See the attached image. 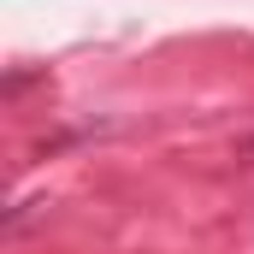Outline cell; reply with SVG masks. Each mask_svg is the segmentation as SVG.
I'll use <instances>...</instances> for the list:
<instances>
[{"label":"cell","instance_id":"1","mask_svg":"<svg viewBox=\"0 0 254 254\" xmlns=\"http://www.w3.org/2000/svg\"><path fill=\"white\" fill-rule=\"evenodd\" d=\"M243 154H249V160H254V136H249V148H243Z\"/></svg>","mask_w":254,"mask_h":254}]
</instances>
